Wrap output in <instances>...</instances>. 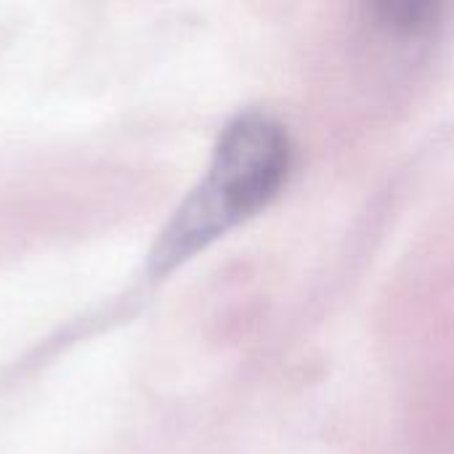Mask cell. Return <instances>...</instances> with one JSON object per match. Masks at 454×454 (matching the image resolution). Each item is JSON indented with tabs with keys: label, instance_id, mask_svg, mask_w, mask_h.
Returning a JSON list of instances; mask_svg holds the SVG:
<instances>
[{
	"label": "cell",
	"instance_id": "obj_2",
	"mask_svg": "<svg viewBox=\"0 0 454 454\" xmlns=\"http://www.w3.org/2000/svg\"><path fill=\"white\" fill-rule=\"evenodd\" d=\"M383 21L394 24V27H402V29H423L431 24L434 19V8L431 5H412V3H402V5H380L378 8Z\"/></svg>",
	"mask_w": 454,
	"mask_h": 454
},
{
	"label": "cell",
	"instance_id": "obj_1",
	"mask_svg": "<svg viewBox=\"0 0 454 454\" xmlns=\"http://www.w3.org/2000/svg\"><path fill=\"white\" fill-rule=\"evenodd\" d=\"M287 170L290 141L277 120L247 112L229 122L215 144L207 173L160 234L149 261L152 274H170L266 207L282 189Z\"/></svg>",
	"mask_w": 454,
	"mask_h": 454
}]
</instances>
